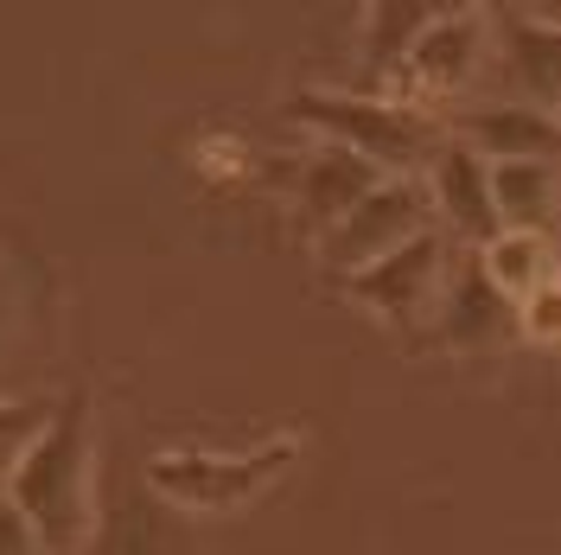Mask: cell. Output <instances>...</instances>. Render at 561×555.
Listing matches in <instances>:
<instances>
[{"label":"cell","instance_id":"e0dca14e","mask_svg":"<svg viewBox=\"0 0 561 555\" xmlns=\"http://www.w3.org/2000/svg\"><path fill=\"white\" fill-rule=\"evenodd\" d=\"M517 332L536 339V346H561V281H549L529 301H517Z\"/></svg>","mask_w":561,"mask_h":555},{"label":"cell","instance_id":"ac0fdd59","mask_svg":"<svg viewBox=\"0 0 561 555\" xmlns=\"http://www.w3.org/2000/svg\"><path fill=\"white\" fill-rule=\"evenodd\" d=\"M0 555H45L38 550V536H33V523L20 518L7 498H0Z\"/></svg>","mask_w":561,"mask_h":555},{"label":"cell","instance_id":"2e32d148","mask_svg":"<svg viewBox=\"0 0 561 555\" xmlns=\"http://www.w3.org/2000/svg\"><path fill=\"white\" fill-rule=\"evenodd\" d=\"M45 421H51L45 403H33V396H0V486L13 479L20 453L38 441V428H45Z\"/></svg>","mask_w":561,"mask_h":555},{"label":"cell","instance_id":"8992f818","mask_svg":"<svg viewBox=\"0 0 561 555\" xmlns=\"http://www.w3.org/2000/svg\"><path fill=\"white\" fill-rule=\"evenodd\" d=\"M479 65H485V26H479V13L466 7V13H454V20H440L434 33H421V45L396 70H389V77L409 90L402 103L421 109V103H434V97H454V90H466Z\"/></svg>","mask_w":561,"mask_h":555},{"label":"cell","instance_id":"d6986e66","mask_svg":"<svg viewBox=\"0 0 561 555\" xmlns=\"http://www.w3.org/2000/svg\"><path fill=\"white\" fill-rule=\"evenodd\" d=\"M7 326H13V275H7V256H0V346H7Z\"/></svg>","mask_w":561,"mask_h":555},{"label":"cell","instance_id":"8fae6325","mask_svg":"<svg viewBox=\"0 0 561 555\" xmlns=\"http://www.w3.org/2000/svg\"><path fill=\"white\" fill-rule=\"evenodd\" d=\"M466 140L485 160H561V122L536 103H491L466 115Z\"/></svg>","mask_w":561,"mask_h":555},{"label":"cell","instance_id":"ba28073f","mask_svg":"<svg viewBox=\"0 0 561 555\" xmlns=\"http://www.w3.org/2000/svg\"><path fill=\"white\" fill-rule=\"evenodd\" d=\"M179 518H185V511L167 505L160 491L147 486V498H115L103 530H90V543L77 555H198L192 530Z\"/></svg>","mask_w":561,"mask_h":555},{"label":"cell","instance_id":"30bf717a","mask_svg":"<svg viewBox=\"0 0 561 555\" xmlns=\"http://www.w3.org/2000/svg\"><path fill=\"white\" fill-rule=\"evenodd\" d=\"M383 167L377 160H364V154H351V147H325V154H313L307 160V173H300V211H307V224L313 230H339L351 211H357V199H370L377 185H383Z\"/></svg>","mask_w":561,"mask_h":555},{"label":"cell","instance_id":"6da1fadb","mask_svg":"<svg viewBox=\"0 0 561 555\" xmlns=\"http://www.w3.org/2000/svg\"><path fill=\"white\" fill-rule=\"evenodd\" d=\"M7 505L33 523L45 555H77L90 543V403L65 396L51 421L38 428V441L20 453L13 479H7Z\"/></svg>","mask_w":561,"mask_h":555},{"label":"cell","instance_id":"52a82bcc","mask_svg":"<svg viewBox=\"0 0 561 555\" xmlns=\"http://www.w3.org/2000/svg\"><path fill=\"white\" fill-rule=\"evenodd\" d=\"M427 192H434V211L447 217V230H459L472 249H485L504 217H497V192H491V160L472 147V140H447L434 154V173H427Z\"/></svg>","mask_w":561,"mask_h":555},{"label":"cell","instance_id":"5bb4252c","mask_svg":"<svg viewBox=\"0 0 561 555\" xmlns=\"http://www.w3.org/2000/svg\"><path fill=\"white\" fill-rule=\"evenodd\" d=\"M485 275L504 287V301H529L536 287L556 281V243L542 230H497L485 249H479Z\"/></svg>","mask_w":561,"mask_h":555},{"label":"cell","instance_id":"7c38bea8","mask_svg":"<svg viewBox=\"0 0 561 555\" xmlns=\"http://www.w3.org/2000/svg\"><path fill=\"white\" fill-rule=\"evenodd\" d=\"M466 7L472 0H364V33H357V45H364V58L377 70H396L421 45V33H434L440 20H454Z\"/></svg>","mask_w":561,"mask_h":555},{"label":"cell","instance_id":"9a60e30c","mask_svg":"<svg viewBox=\"0 0 561 555\" xmlns=\"http://www.w3.org/2000/svg\"><path fill=\"white\" fill-rule=\"evenodd\" d=\"M504 58H511V77L529 97H556L561 103V26L504 20Z\"/></svg>","mask_w":561,"mask_h":555},{"label":"cell","instance_id":"277c9868","mask_svg":"<svg viewBox=\"0 0 561 555\" xmlns=\"http://www.w3.org/2000/svg\"><path fill=\"white\" fill-rule=\"evenodd\" d=\"M421 230H434V192L409 173H389L383 185H377L370 199H357V211L325 237V262H332L339 275H351V269L389 256L396 243H409Z\"/></svg>","mask_w":561,"mask_h":555},{"label":"cell","instance_id":"7a4b0ae2","mask_svg":"<svg viewBox=\"0 0 561 555\" xmlns=\"http://www.w3.org/2000/svg\"><path fill=\"white\" fill-rule=\"evenodd\" d=\"M294 453H300L294 434H280V441H268V448H255V453H205V448L185 453V448H173V453H153L147 486L160 491L167 505H179L185 518L192 511L198 518H224V511L255 505L294 466Z\"/></svg>","mask_w":561,"mask_h":555},{"label":"cell","instance_id":"9c48e42d","mask_svg":"<svg viewBox=\"0 0 561 555\" xmlns=\"http://www.w3.org/2000/svg\"><path fill=\"white\" fill-rule=\"evenodd\" d=\"M504 332H517V301H504V287L472 256L459 269V281L447 287V301H440V339L454 351H491Z\"/></svg>","mask_w":561,"mask_h":555},{"label":"cell","instance_id":"ffe728a7","mask_svg":"<svg viewBox=\"0 0 561 555\" xmlns=\"http://www.w3.org/2000/svg\"><path fill=\"white\" fill-rule=\"evenodd\" d=\"M556 281H561V243H556Z\"/></svg>","mask_w":561,"mask_h":555},{"label":"cell","instance_id":"4fadbf2b","mask_svg":"<svg viewBox=\"0 0 561 555\" xmlns=\"http://www.w3.org/2000/svg\"><path fill=\"white\" fill-rule=\"evenodd\" d=\"M491 192L504 230H542L561 205V167L556 160H491Z\"/></svg>","mask_w":561,"mask_h":555},{"label":"cell","instance_id":"5b68a950","mask_svg":"<svg viewBox=\"0 0 561 555\" xmlns=\"http://www.w3.org/2000/svg\"><path fill=\"white\" fill-rule=\"evenodd\" d=\"M440 256H447V243H440L434 230H421V237H409V243H396L389 256L364 262V269H351V275H345V294H351V301H364L377 319L409 326V319H415V313L434 301Z\"/></svg>","mask_w":561,"mask_h":555},{"label":"cell","instance_id":"7402d4cb","mask_svg":"<svg viewBox=\"0 0 561 555\" xmlns=\"http://www.w3.org/2000/svg\"><path fill=\"white\" fill-rule=\"evenodd\" d=\"M556 217H561V205H556Z\"/></svg>","mask_w":561,"mask_h":555},{"label":"cell","instance_id":"44dd1931","mask_svg":"<svg viewBox=\"0 0 561 555\" xmlns=\"http://www.w3.org/2000/svg\"><path fill=\"white\" fill-rule=\"evenodd\" d=\"M556 122H561V109H556Z\"/></svg>","mask_w":561,"mask_h":555},{"label":"cell","instance_id":"3957f363","mask_svg":"<svg viewBox=\"0 0 561 555\" xmlns=\"http://www.w3.org/2000/svg\"><path fill=\"white\" fill-rule=\"evenodd\" d=\"M294 115L332 135L339 147L377 160L383 173H409L415 160H427L434 147V122L409 103H377V97H339V90H300L294 97Z\"/></svg>","mask_w":561,"mask_h":555}]
</instances>
